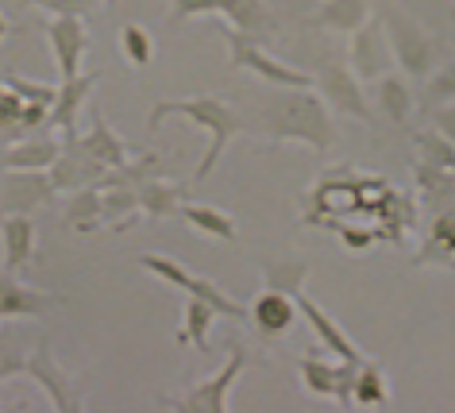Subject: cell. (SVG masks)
<instances>
[{"label": "cell", "mask_w": 455, "mask_h": 413, "mask_svg": "<svg viewBox=\"0 0 455 413\" xmlns=\"http://www.w3.org/2000/svg\"><path fill=\"white\" fill-rule=\"evenodd\" d=\"M363 360H339V363H328L321 360L316 352H305L301 355V383L309 394L316 398H332L336 406L351 409V383H355V367Z\"/></svg>", "instance_id": "cell-9"}, {"label": "cell", "mask_w": 455, "mask_h": 413, "mask_svg": "<svg viewBox=\"0 0 455 413\" xmlns=\"http://www.w3.org/2000/svg\"><path fill=\"white\" fill-rule=\"evenodd\" d=\"M66 224L77 228V232H97V228H105V193H100V186L74 190V201H70V209H66Z\"/></svg>", "instance_id": "cell-25"}, {"label": "cell", "mask_w": 455, "mask_h": 413, "mask_svg": "<svg viewBox=\"0 0 455 413\" xmlns=\"http://www.w3.org/2000/svg\"><path fill=\"white\" fill-rule=\"evenodd\" d=\"M181 221H186L189 228H197V232L209 236V239H228V244L235 239V221L228 213L216 209V205L186 201V205H181Z\"/></svg>", "instance_id": "cell-26"}, {"label": "cell", "mask_w": 455, "mask_h": 413, "mask_svg": "<svg viewBox=\"0 0 455 413\" xmlns=\"http://www.w3.org/2000/svg\"><path fill=\"white\" fill-rule=\"evenodd\" d=\"M336 228H339V239H344V247L367 251L374 244V232H367V228H351V224H336Z\"/></svg>", "instance_id": "cell-37"}, {"label": "cell", "mask_w": 455, "mask_h": 413, "mask_svg": "<svg viewBox=\"0 0 455 413\" xmlns=\"http://www.w3.org/2000/svg\"><path fill=\"white\" fill-rule=\"evenodd\" d=\"M120 54H124V62H128V66H135V70L151 66V59H155L151 31H147L143 24H124L120 28Z\"/></svg>", "instance_id": "cell-31"}, {"label": "cell", "mask_w": 455, "mask_h": 413, "mask_svg": "<svg viewBox=\"0 0 455 413\" xmlns=\"http://www.w3.org/2000/svg\"><path fill=\"white\" fill-rule=\"evenodd\" d=\"M224 43H228V66H232V70H251L259 82L278 85V89H309V85H316L313 74H305V70H298V66L275 59V54L263 47V39L259 36H247V31H235V28L224 24Z\"/></svg>", "instance_id": "cell-3"}, {"label": "cell", "mask_w": 455, "mask_h": 413, "mask_svg": "<svg viewBox=\"0 0 455 413\" xmlns=\"http://www.w3.org/2000/svg\"><path fill=\"white\" fill-rule=\"evenodd\" d=\"M193 16H224L235 31H247V36L259 39L278 31L267 0H170V20L174 24H186Z\"/></svg>", "instance_id": "cell-5"}, {"label": "cell", "mask_w": 455, "mask_h": 413, "mask_svg": "<svg viewBox=\"0 0 455 413\" xmlns=\"http://www.w3.org/2000/svg\"><path fill=\"white\" fill-rule=\"evenodd\" d=\"M247 320L263 340H282L298 320V297L282 290H263L247 305Z\"/></svg>", "instance_id": "cell-14"}, {"label": "cell", "mask_w": 455, "mask_h": 413, "mask_svg": "<svg viewBox=\"0 0 455 413\" xmlns=\"http://www.w3.org/2000/svg\"><path fill=\"white\" fill-rule=\"evenodd\" d=\"M417 151H420V163L440 166V170H455V143L448 135H440L436 128L417 135Z\"/></svg>", "instance_id": "cell-32"}, {"label": "cell", "mask_w": 455, "mask_h": 413, "mask_svg": "<svg viewBox=\"0 0 455 413\" xmlns=\"http://www.w3.org/2000/svg\"><path fill=\"white\" fill-rule=\"evenodd\" d=\"M374 101L394 124H405L409 112H413V89L397 74H382V82H374Z\"/></svg>", "instance_id": "cell-29"}, {"label": "cell", "mask_w": 455, "mask_h": 413, "mask_svg": "<svg viewBox=\"0 0 455 413\" xmlns=\"http://www.w3.org/2000/svg\"><path fill=\"white\" fill-rule=\"evenodd\" d=\"M451 101H455V62L443 66V70H436V74H428L425 93H420V109L432 112L440 105H451Z\"/></svg>", "instance_id": "cell-33"}, {"label": "cell", "mask_w": 455, "mask_h": 413, "mask_svg": "<svg viewBox=\"0 0 455 413\" xmlns=\"http://www.w3.org/2000/svg\"><path fill=\"white\" fill-rule=\"evenodd\" d=\"M189 182H166V178H147L135 186L140 193V213L155 216V221H163V216H174L181 213V205L189 201Z\"/></svg>", "instance_id": "cell-21"}, {"label": "cell", "mask_w": 455, "mask_h": 413, "mask_svg": "<svg viewBox=\"0 0 455 413\" xmlns=\"http://www.w3.org/2000/svg\"><path fill=\"white\" fill-rule=\"evenodd\" d=\"M263 279H267V290H282V294H298L305 290V279H309V267L298 259H267L263 263Z\"/></svg>", "instance_id": "cell-30"}, {"label": "cell", "mask_w": 455, "mask_h": 413, "mask_svg": "<svg viewBox=\"0 0 455 413\" xmlns=\"http://www.w3.org/2000/svg\"><path fill=\"white\" fill-rule=\"evenodd\" d=\"M379 24L386 31V39H390V51H394V62L402 66L409 77H417V82H425L432 74V66H436V47H432V39L420 31L409 12L394 4V0H379Z\"/></svg>", "instance_id": "cell-4"}, {"label": "cell", "mask_w": 455, "mask_h": 413, "mask_svg": "<svg viewBox=\"0 0 455 413\" xmlns=\"http://www.w3.org/2000/svg\"><path fill=\"white\" fill-rule=\"evenodd\" d=\"M259 132L275 143H305L313 151H332L336 128H332V112L321 97H313L309 89H282V93L263 101L259 112Z\"/></svg>", "instance_id": "cell-1"}, {"label": "cell", "mask_w": 455, "mask_h": 413, "mask_svg": "<svg viewBox=\"0 0 455 413\" xmlns=\"http://www.w3.org/2000/svg\"><path fill=\"white\" fill-rule=\"evenodd\" d=\"M432 120H436V132H440V135H448V140L455 143V101H451V105L432 109Z\"/></svg>", "instance_id": "cell-38"}, {"label": "cell", "mask_w": 455, "mask_h": 413, "mask_svg": "<svg viewBox=\"0 0 455 413\" xmlns=\"http://www.w3.org/2000/svg\"><path fill=\"white\" fill-rule=\"evenodd\" d=\"M417 263L425 267V263H455V213H440L436 221H432L428 228V236H425V247H420V255Z\"/></svg>", "instance_id": "cell-27"}, {"label": "cell", "mask_w": 455, "mask_h": 413, "mask_svg": "<svg viewBox=\"0 0 455 413\" xmlns=\"http://www.w3.org/2000/svg\"><path fill=\"white\" fill-rule=\"evenodd\" d=\"M51 309V294H39L24 286L12 271L0 267V317L8 320H28V317H43Z\"/></svg>", "instance_id": "cell-19"}, {"label": "cell", "mask_w": 455, "mask_h": 413, "mask_svg": "<svg viewBox=\"0 0 455 413\" xmlns=\"http://www.w3.org/2000/svg\"><path fill=\"white\" fill-rule=\"evenodd\" d=\"M140 267L147 274H155V279H163L166 286H174V290L189 294V297H204L220 317H232V320H247V305H240L235 297H228L220 286L201 279V274H193L186 263L170 259V255H158V251H147V255H140Z\"/></svg>", "instance_id": "cell-6"}, {"label": "cell", "mask_w": 455, "mask_h": 413, "mask_svg": "<svg viewBox=\"0 0 455 413\" xmlns=\"http://www.w3.org/2000/svg\"><path fill=\"white\" fill-rule=\"evenodd\" d=\"M313 82L321 85V97L332 112H344V117H355V120L367 124V128H374L371 101H367V93H363V85H359V77H355L351 66L328 62V66H321V74H316Z\"/></svg>", "instance_id": "cell-8"}, {"label": "cell", "mask_w": 455, "mask_h": 413, "mask_svg": "<svg viewBox=\"0 0 455 413\" xmlns=\"http://www.w3.org/2000/svg\"><path fill=\"white\" fill-rule=\"evenodd\" d=\"M243 371H247V352L240 348V344H232L228 363L220 367V371L201 378V383H193L181 398H170V401H163V406L181 409V413H228V401H232V390H235V383H240Z\"/></svg>", "instance_id": "cell-7"}, {"label": "cell", "mask_w": 455, "mask_h": 413, "mask_svg": "<svg viewBox=\"0 0 455 413\" xmlns=\"http://www.w3.org/2000/svg\"><path fill=\"white\" fill-rule=\"evenodd\" d=\"M105 4H116V0H105Z\"/></svg>", "instance_id": "cell-41"}, {"label": "cell", "mask_w": 455, "mask_h": 413, "mask_svg": "<svg viewBox=\"0 0 455 413\" xmlns=\"http://www.w3.org/2000/svg\"><path fill=\"white\" fill-rule=\"evenodd\" d=\"M351 406H359V409H386V406H390V383H386V371L374 360H363L355 367Z\"/></svg>", "instance_id": "cell-24"}, {"label": "cell", "mask_w": 455, "mask_h": 413, "mask_svg": "<svg viewBox=\"0 0 455 413\" xmlns=\"http://www.w3.org/2000/svg\"><path fill=\"white\" fill-rule=\"evenodd\" d=\"M220 317L204 297H189L186 313H181V328H178V344H193L197 352H209V325Z\"/></svg>", "instance_id": "cell-28"}, {"label": "cell", "mask_w": 455, "mask_h": 413, "mask_svg": "<svg viewBox=\"0 0 455 413\" xmlns=\"http://www.w3.org/2000/svg\"><path fill=\"white\" fill-rule=\"evenodd\" d=\"M4 89H8V85H4V82H0V97H4Z\"/></svg>", "instance_id": "cell-40"}, {"label": "cell", "mask_w": 455, "mask_h": 413, "mask_svg": "<svg viewBox=\"0 0 455 413\" xmlns=\"http://www.w3.org/2000/svg\"><path fill=\"white\" fill-rule=\"evenodd\" d=\"M62 135H66V140H62V151H59V158H54V166H51L54 190H59V193H74V190L97 186V182L105 178L108 166L97 163V158L85 151L82 135H74V132H62Z\"/></svg>", "instance_id": "cell-12"}, {"label": "cell", "mask_w": 455, "mask_h": 413, "mask_svg": "<svg viewBox=\"0 0 455 413\" xmlns=\"http://www.w3.org/2000/svg\"><path fill=\"white\" fill-rule=\"evenodd\" d=\"M0 244H4V255H0V267L20 274L36 255V224H31L28 213H8L0 221Z\"/></svg>", "instance_id": "cell-16"}, {"label": "cell", "mask_w": 455, "mask_h": 413, "mask_svg": "<svg viewBox=\"0 0 455 413\" xmlns=\"http://www.w3.org/2000/svg\"><path fill=\"white\" fill-rule=\"evenodd\" d=\"M4 85L12 89V93H16L20 101H43V105H51L54 93H59V89H54V85L31 82V77H20V74H8V77H4Z\"/></svg>", "instance_id": "cell-34"}, {"label": "cell", "mask_w": 455, "mask_h": 413, "mask_svg": "<svg viewBox=\"0 0 455 413\" xmlns=\"http://www.w3.org/2000/svg\"><path fill=\"white\" fill-rule=\"evenodd\" d=\"M28 367V352L12 348V340L0 336V378H12V375H24Z\"/></svg>", "instance_id": "cell-35"}, {"label": "cell", "mask_w": 455, "mask_h": 413, "mask_svg": "<svg viewBox=\"0 0 455 413\" xmlns=\"http://www.w3.org/2000/svg\"><path fill=\"white\" fill-rule=\"evenodd\" d=\"M59 151H62V143L51 135V128L39 135L31 132L24 140H16V147H8V151L0 155V166L4 170H51Z\"/></svg>", "instance_id": "cell-18"}, {"label": "cell", "mask_w": 455, "mask_h": 413, "mask_svg": "<svg viewBox=\"0 0 455 413\" xmlns=\"http://www.w3.org/2000/svg\"><path fill=\"white\" fill-rule=\"evenodd\" d=\"M93 82H97L93 74H77V77H70V82L59 85V93H54V101H51V117H47L51 132H74V124H77V117H82L89 93H93Z\"/></svg>", "instance_id": "cell-20"}, {"label": "cell", "mask_w": 455, "mask_h": 413, "mask_svg": "<svg viewBox=\"0 0 455 413\" xmlns=\"http://www.w3.org/2000/svg\"><path fill=\"white\" fill-rule=\"evenodd\" d=\"M394 51H390V39L379 20H367L359 31H351V51H347V66L355 70L359 82H374V77L386 74Z\"/></svg>", "instance_id": "cell-13"}, {"label": "cell", "mask_w": 455, "mask_h": 413, "mask_svg": "<svg viewBox=\"0 0 455 413\" xmlns=\"http://www.w3.org/2000/svg\"><path fill=\"white\" fill-rule=\"evenodd\" d=\"M24 4L47 8V12H77V16H85V8H93V0H24Z\"/></svg>", "instance_id": "cell-36"}, {"label": "cell", "mask_w": 455, "mask_h": 413, "mask_svg": "<svg viewBox=\"0 0 455 413\" xmlns=\"http://www.w3.org/2000/svg\"><path fill=\"white\" fill-rule=\"evenodd\" d=\"M293 297H298V313H301L305 320H309L313 336L321 340L324 348L336 355V360H367V355H363V352L355 348V344H351V336H347V332L339 328V320H336V317H328L324 309L313 302V297H305V290H298Z\"/></svg>", "instance_id": "cell-15"}, {"label": "cell", "mask_w": 455, "mask_h": 413, "mask_svg": "<svg viewBox=\"0 0 455 413\" xmlns=\"http://www.w3.org/2000/svg\"><path fill=\"white\" fill-rule=\"evenodd\" d=\"M371 20V0H324L309 12V24L339 31V36H351Z\"/></svg>", "instance_id": "cell-22"}, {"label": "cell", "mask_w": 455, "mask_h": 413, "mask_svg": "<svg viewBox=\"0 0 455 413\" xmlns=\"http://www.w3.org/2000/svg\"><path fill=\"white\" fill-rule=\"evenodd\" d=\"M82 143H85V151L93 155L97 163H105L108 170H120V166L132 163V158H128V143H124L120 135L108 128L105 117H93V120H89V132L82 135Z\"/></svg>", "instance_id": "cell-23"}, {"label": "cell", "mask_w": 455, "mask_h": 413, "mask_svg": "<svg viewBox=\"0 0 455 413\" xmlns=\"http://www.w3.org/2000/svg\"><path fill=\"white\" fill-rule=\"evenodd\" d=\"M24 375H31L43 390H47L51 406L59 409V413H77V409H82V398H77V390H74V378L59 367V360H54V352H51V340H47V336H43L36 348L28 352Z\"/></svg>", "instance_id": "cell-11"}, {"label": "cell", "mask_w": 455, "mask_h": 413, "mask_svg": "<svg viewBox=\"0 0 455 413\" xmlns=\"http://www.w3.org/2000/svg\"><path fill=\"white\" fill-rule=\"evenodd\" d=\"M8 31H12V24H8V16L0 12V43H4V36H8Z\"/></svg>", "instance_id": "cell-39"}, {"label": "cell", "mask_w": 455, "mask_h": 413, "mask_svg": "<svg viewBox=\"0 0 455 413\" xmlns=\"http://www.w3.org/2000/svg\"><path fill=\"white\" fill-rule=\"evenodd\" d=\"M47 31V43L54 51V66H59V77L70 82V77L82 74V59L89 51V31H85V20L77 12H54V20L43 24Z\"/></svg>", "instance_id": "cell-10"}, {"label": "cell", "mask_w": 455, "mask_h": 413, "mask_svg": "<svg viewBox=\"0 0 455 413\" xmlns=\"http://www.w3.org/2000/svg\"><path fill=\"white\" fill-rule=\"evenodd\" d=\"M166 117H186L193 124H201L204 132H209V151L197 163V170L189 174V186H201V182H209V174L220 163V155L228 151V143L235 140V135L243 132L240 117H235L232 105H224L220 97H181V101H158L155 112H151V132L163 128Z\"/></svg>", "instance_id": "cell-2"}, {"label": "cell", "mask_w": 455, "mask_h": 413, "mask_svg": "<svg viewBox=\"0 0 455 413\" xmlns=\"http://www.w3.org/2000/svg\"><path fill=\"white\" fill-rule=\"evenodd\" d=\"M54 182L51 174H43V170H16L12 178L4 182V205L8 213H31L39 209V205L54 201Z\"/></svg>", "instance_id": "cell-17"}]
</instances>
